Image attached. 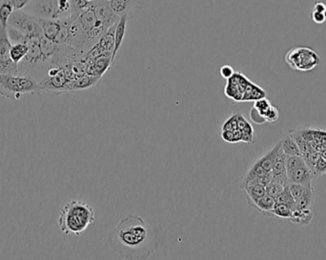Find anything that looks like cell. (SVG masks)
Here are the masks:
<instances>
[{
    "mask_svg": "<svg viewBox=\"0 0 326 260\" xmlns=\"http://www.w3.org/2000/svg\"><path fill=\"white\" fill-rule=\"evenodd\" d=\"M109 245L124 259H148L159 245V233L136 215L123 217L109 233Z\"/></svg>",
    "mask_w": 326,
    "mask_h": 260,
    "instance_id": "6da1fadb",
    "label": "cell"
},
{
    "mask_svg": "<svg viewBox=\"0 0 326 260\" xmlns=\"http://www.w3.org/2000/svg\"><path fill=\"white\" fill-rule=\"evenodd\" d=\"M95 221V210L82 200H72L66 203L58 216L57 223L65 234L79 236Z\"/></svg>",
    "mask_w": 326,
    "mask_h": 260,
    "instance_id": "7a4b0ae2",
    "label": "cell"
},
{
    "mask_svg": "<svg viewBox=\"0 0 326 260\" xmlns=\"http://www.w3.org/2000/svg\"><path fill=\"white\" fill-rule=\"evenodd\" d=\"M42 92L40 82L27 74L0 72V96L10 100H20L25 95Z\"/></svg>",
    "mask_w": 326,
    "mask_h": 260,
    "instance_id": "3957f363",
    "label": "cell"
},
{
    "mask_svg": "<svg viewBox=\"0 0 326 260\" xmlns=\"http://www.w3.org/2000/svg\"><path fill=\"white\" fill-rule=\"evenodd\" d=\"M285 62L294 71L310 72L319 64L320 57L313 49L299 46L291 49L286 53Z\"/></svg>",
    "mask_w": 326,
    "mask_h": 260,
    "instance_id": "277c9868",
    "label": "cell"
},
{
    "mask_svg": "<svg viewBox=\"0 0 326 260\" xmlns=\"http://www.w3.org/2000/svg\"><path fill=\"white\" fill-rule=\"evenodd\" d=\"M9 25L22 33L27 37L28 40L43 36V31L39 24L38 18L31 16L21 10L15 11L12 14L9 18Z\"/></svg>",
    "mask_w": 326,
    "mask_h": 260,
    "instance_id": "5b68a950",
    "label": "cell"
},
{
    "mask_svg": "<svg viewBox=\"0 0 326 260\" xmlns=\"http://www.w3.org/2000/svg\"><path fill=\"white\" fill-rule=\"evenodd\" d=\"M11 47L12 42L7 29L0 26V72L18 74V65L12 60L10 55Z\"/></svg>",
    "mask_w": 326,
    "mask_h": 260,
    "instance_id": "8992f818",
    "label": "cell"
},
{
    "mask_svg": "<svg viewBox=\"0 0 326 260\" xmlns=\"http://www.w3.org/2000/svg\"><path fill=\"white\" fill-rule=\"evenodd\" d=\"M90 6L94 10L98 19L107 27L112 26L118 22L116 18L117 15L110 8L108 2L100 0L99 3L92 2V5Z\"/></svg>",
    "mask_w": 326,
    "mask_h": 260,
    "instance_id": "52a82bcc",
    "label": "cell"
},
{
    "mask_svg": "<svg viewBox=\"0 0 326 260\" xmlns=\"http://www.w3.org/2000/svg\"><path fill=\"white\" fill-rule=\"evenodd\" d=\"M128 14H124L122 16L119 17V19L116 24V28H115V35H114V49H113V53H112V65L115 62L116 56L118 54V51L120 49V47L123 43L124 37L126 35V28H127V21H128Z\"/></svg>",
    "mask_w": 326,
    "mask_h": 260,
    "instance_id": "ba28073f",
    "label": "cell"
},
{
    "mask_svg": "<svg viewBox=\"0 0 326 260\" xmlns=\"http://www.w3.org/2000/svg\"><path fill=\"white\" fill-rule=\"evenodd\" d=\"M287 177L289 183H299L304 185L312 184L313 180L316 179L315 174L308 167V165L287 172Z\"/></svg>",
    "mask_w": 326,
    "mask_h": 260,
    "instance_id": "9c48e42d",
    "label": "cell"
},
{
    "mask_svg": "<svg viewBox=\"0 0 326 260\" xmlns=\"http://www.w3.org/2000/svg\"><path fill=\"white\" fill-rule=\"evenodd\" d=\"M79 23L82 25V29L84 30V32L86 34L90 33L91 31H93L96 28L100 27V26H105L103 23H101L100 20L97 18L95 12L92 7H89L88 9L83 10L82 14L79 15Z\"/></svg>",
    "mask_w": 326,
    "mask_h": 260,
    "instance_id": "30bf717a",
    "label": "cell"
},
{
    "mask_svg": "<svg viewBox=\"0 0 326 260\" xmlns=\"http://www.w3.org/2000/svg\"><path fill=\"white\" fill-rule=\"evenodd\" d=\"M39 24L42 28L43 31V36L47 37L50 40L55 41L57 40V37L60 34V31L62 29V26L60 23L55 22L54 20H51L49 18H38Z\"/></svg>",
    "mask_w": 326,
    "mask_h": 260,
    "instance_id": "8fae6325",
    "label": "cell"
},
{
    "mask_svg": "<svg viewBox=\"0 0 326 260\" xmlns=\"http://www.w3.org/2000/svg\"><path fill=\"white\" fill-rule=\"evenodd\" d=\"M143 1L144 0H110L108 3L110 8L117 16H122L124 14H128L127 12L132 7L140 8V2Z\"/></svg>",
    "mask_w": 326,
    "mask_h": 260,
    "instance_id": "7c38bea8",
    "label": "cell"
},
{
    "mask_svg": "<svg viewBox=\"0 0 326 260\" xmlns=\"http://www.w3.org/2000/svg\"><path fill=\"white\" fill-rule=\"evenodd\" d=\"M56 9L54 0H41L36 2L34 12L41 18H55L57 17Z\"/></svg>",
    "mask_w": 326,
    "mask_h": 260,
    "instance_id": "4fadbf2b",
    "label": "cell"
},
{
    "mask_svg": "<svg viewBox=\"0 0 326 260\" xmlns=\"http://www.w3.org/2000/svg\"><path fill=\"white\" fill-rule=\"evenodd\" d=\"M237 129L240 131L242 135V142L248 144L255 143L256 139L253 127L239 113H237Z\"/></svg>",
    "mask_w": 326,
    "mask_h": 260,
    "instance_id": "5bb4252c",
    "label": "cell"
},
{
    "mask_svg": "<svg viewBox=\"0 0 326 260\" xmlns=\"http://www.w3.org/2000/svg\"><path fill=\"white\" fill-rule=\"evenodd\" d=\"M281 148V141H280L279 143L276 144L269 152H267L263 156H262L260 159H258L256 162L258 164H260L264 170H266L267 171H271L273 165H274V163H275L276 159H277L278 153L280 152Z\"/></svg>",
    "mask_w": 326,
    "mask_h": 260,
    "instance_id": "9a60e30c",
    "label": "cell"
},
{
    "mask_svg": "<svg viewBox=\"0 0 326 260\" xmlns=\"http://www.w3.org/2000/svg\"><path fill=\"white\" fill-rule=\"evenodd\" d=\"M276 205V199L270 197L269 195H264L263 197L256 200L251 207L256 208L263 215L272 216V210Z\"/></svg>",
    "mask_w": 326,
    "mask_h": 260,
    "instance_id": "2e32d148",
    "label": "cell"
},
{
    "mask_svg": "<svg viewBox=\"0 0 326 260\" xmlns=\"http://www.w3.org/2000/svg\"><path fill=\"white\" fill-rule=\"evenodd\" d=\"M314 217L312 209H304V210H295L293 215L290 217V221L294 224L299 226H307L311 223Z\"/></svg>",
    "mask_w": 326,
    "mask_h": 260,
    "instance_id": "e0dca14e",
    "label": "cell"
},
{
    "mask_svg": "<svg viewBox=\"0 0 326 260\" xmlns=\"http://www.w3.org/2000/svg\"><path fill=\"white\" fill-rule=\"evenodd\" d=\"M263 98H266L265 91L250 80L245 88L241 101H256Z\"/></svg>",
    "mask_w": 326,
    "mask_h": 260,
    "instance_id": "ac0fdd59",
    "label": "cell"
},
{
    "mask_svg": "<svg viewBox=\"0 0 326 260\" xmlns=\"http://www.w3.org/2000/svg\"><path fill=\"white\" fill-rule=\"evenodd\" d=\"M315 200L314 188L312 184L308 185L304 193L296 200V208L297 210H304V209H312Z\"/></svg>",
    "mask_w": 326,
    "mask_h": 260,
    "instance_id": "d6986e66",
    "label": "cell"
},
{
    "mask_svg": "<svg viewBox=\"0 0 326 260\" xmlns=\"http://www.w3.org/2000/svg\"><path fill=\"white\" fill-rule=\"evenodd\" d=\"M28 52H29V46L27 43H16V44H12L10 55L12 60L18 65L26 57Z\"/></svg>",
    "mask_w": 326,
    "mask_h": 260,
    "instance_id": "ffe728a7",
    "label": "cell"
},
{
    "mask_svg": "<svg viewBox=\"0 0 326 260\" xmlns=\"http://www.w3.org/2000/svg\"><path fill=\"white\" fill-rule=\"evenodd\" d=\"M15 12V8L9 0H0V26L7 29L9 18Z\"/></svg>",
    "mask_w": 326,
    "mask_h": 260,
    "instance_id": "44dd1931",
    "label": "cell"
},
{
    "mask_svg": "<svg viewBox=\"0 0 326 260\" xmlns=\"http://www.w3.org/2000/svg\"><path fill=\"white\" fill-rule=\"evenodd\" d=\"M281 149L286 155H302L299 145L290 134L281 140Z\"/></svg>",
    "mask_w": 326,
    "mask_h": 260,
    "instance_id": "7402d4cb",
    "label": "cell"
},
{
    "mask_svg": "<svg viewBox=\"0 0 326 260\" xmlns=\"http://www.w3.org/2000/svg\"><path fill=\"white\" fill-rule=\"evenodd\" d=\"M286 154L283 153L282 149L281 148L280 152L278 153L277 159L273 165L272 168V172L274 175V177H278V176H286L287 175V170H286Z\"/></svg>",
    "mask_w": 326,
    "mask_h": 260,
    "instance_id": "603a6c76",
    "label": "cell"
},
{
    "mask_svg": "<svg viewBox=\"0 0 326 260\" xmlns=\"http://www.w3.org/2000/svg\"><path fill=\"white\" fill-rule=\"evenodd\" d=\"M306 161L303 155H287L286 156V170L287 172L292 171L299 167L306 166Z\"/></svg>",
    "mask_w": 326,
    "mask_h": 260,
    "instance_id": "cb8c5ba5",
    "label": "cell"
},
{
    "mask_svg": "<svg viewBox=\"0 0 326 260\" xmlns=\"http://www.w3.org/2000/svg\"><path fill=\"white\" fill-rule=\"evenodd\" d=\"M276 203L285 204V205L289 206L293 211L297 210L295 199H294L293 197H292L288 186H286V187L284 188V190L281 192V194L276 198Z\"/></svg>",
    "mask_w": 326,
    "mask_h": 260,
    "instance_id": "d4e9b609",
    "label": "cell"
},
{
    "mask_svg": "<svg viewBox=\"0 0 326 260\" xmlns=\"http://www.w3.org/2000/svg\"><path fill=\"white\" fill-rule=\"evenodd\" d=\"M293 210L289 206L281 203H276L274 209L272 210V216H277L283 219H290L293 215Z\"/></svg>",
    "mask_w": 326,
    "mask_h": 260,
    "instance_id": "484cf974",
    "label": "cell"
},
{
    "mask_svg": "<svg viewBox=\"0 0 326 260\" xmlns=\"http://www.w3.org/2000/svg\"><path fill=\"white\" fill-rule=\"evenodd\" d=\"M7 33H8L10 41L12 42V44L27 43L29 41L27 37L24 36L22 33H20L16 28L12 27L10 25H8V27H7Z\"/></svg>",
    "mask_w": 326,
    "mask_h": 260,
    "instance_id": "4316f807",
    "label": "cell"
},
{
    "mask_svg": "<svg viewBox=\"0 0 326 260\" xmlns=\"http://www.w3.org/2000/svg\"><path fill=\"white\" fill-rule=\"evenodd\" d=\"M221 138L227 143H237L242 142V135L240 131L237 129L234 132L231 131H222L221 132Z\"/></svg>",
    "mask_w": 326,
    "mask_h": 260,
    "instance_id": "83f0119b",
    "label": "cell"
},
{
    "mask_svg": "<svg viewBox=\"0 0 326 260\" xmlns=\"http://www.w3.org/2000/svg\"><path fill=\"white\" fill-rule=\"evenodd\" d=\"M263 118L265 120V122H268V123H276L279 118H280V113H279V110L275 106H270L268 108L265 113L263 115Z\"/></svg>",
    "mask_w": 326,
    "mask_h": 260,
    "instance_id": "f1b7e54d",
    "label": "cell"
},
{
    "mask_svg": "<svg viewBox=\"0 0 326 260\" xmlns=\"http://www.w3.org/2000/svg\"><path fill=\"white\" fill-rule=\"evenodd\" d=\"M284 188L285 187L283 185H281V183L272 181L271 183L266 187V194L276 199V198L281 194Z\"/></svg>",
    "mask_w": 326,
    "mask_h": 260,
    "instance_id": "f546056e",
    "label": "cell"
},
{
    "mask_svg": "<svg viewBox=\"0 0 326 260\" xmlns=\"http://www.w3.org/2000/svg\"><path fill=\"white\" fill-rule=\"evenodd\" d=\"M271 106V103L268 99L266 98H263V99H258L255 101L254 103V109L257 110V112L263 117V114L265 113V111L268 109V108Z\"/></svg>",
    "mask_w": 326,
    "mask_h": 260,
    "instance_id": "4dcf8cb0",
    "label": "cell"
},
{
    "mask_svg": "<svg viewBox=\"0 0 326 260\" xmlns=\"http://www.w3.org/2000/svg\"><path fill=\"white\" fill-rule=\"evenodd\" d=\"M221 130L222 131H231V132H234L235 130H237V113L233 114L227 119L226 121L223 123Z\"/></svg>",
    "mask_w": 326,
    "mask_h": 260,
    "instance_id": "1f68e13d",
    "label": "cell"
},
{
    "mask_svg": "<svg viewBox=\"0 0 326 260\" xmlns=\"http://www.w3.org/2000/svg\"><path fill=\"white\" fill-rule=\"evenodd\" d=\"M14 6L15 11H19V10L25 9L27 7L28 4L31 3L33 0H9Z\"/></svg>",
    "mask_w": 326,
    "mask_h": 260,
    "instance_id": "d6a6232c",
    "label": "cell"
},
{
    "mask_svg": "<svg viewBox=\"0 0 326 260\" xmlns=\"http://www.w3.org/2000/svg\"><path fill=\"white\" fill-rule=\"evenodd\" d=\"M311 19L316 24H323L325 22L324 13H319V12H317V11H313L312 14H311Z\"/></svg>",
    "mask_w": 326,
    "mask_h": 260,
    "instance_id": "836d02e7",
    "label": "cell"
},
{
    "mask_svg": "<svg viewBox=\"0 0 326 260\" xmlns=\"http://www.w3.org/2000/svg\"><path fill=\"white\" fill-rule=\"evenodd\" d=\"M220 75L223 77V78H225V79H228V78H230L233 74H234V69H233V67H231V66H229V65H224V66H222L221 68H220Z\"/></svg>",
    "mask_w": 326,
    "mask_h": 260,
    "instance_id": "e575fe53",
    "label": "cell"
},
{
    "mask_svg": "<svg viewBox=\"0 0 326 260\" xmlns=\"http://www.w3.org/2000/svg\"><path fill=\"white\" fill-rule=\"evenodd\" d=\"M313 11H317V12H319V13H324L326 11V5L323 2L317 1V2L315 3V5H314V10Z\"/></svg>",
    "mask_w": 326,
    "mask_h": 260,
    "instance_id": "d590c367",
    "label": "cell"
},
{
    "mask_svg": "<svg viewBox=\"0 0 326 260\" xmlns=\"http://www.w3.org/2000/svg\"><path fill=\"white\" fill-rule=\"evenodd\" d=\"M324 18H325V21H326V11L324 12Z\"/></svg>",
    "mask_w": 326,
    "mask_h": 260,
    "instance_id": "8d00e7d4",
    "label": "cell"
},
{
    "mask_svg": "<svg viewBox=\"0 0 326 260\" xmlns=\"http://www.w3.org/2000/svg\"><path fill=\"white\" fill-rule=\"evenodd\" d=\"M103 1H106V2H108V1H110V0H103Z\"/></svg>",
    "mask_w": 326,
    "mask_h": 260,
    "instance_id": "74e56055",
    "label": "cell"
}]
</instances>
